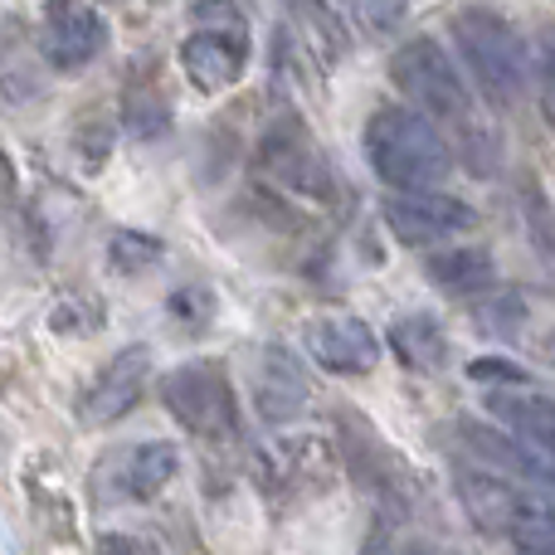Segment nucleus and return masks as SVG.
<instances>
[{"mask_svg": "<svg viewBox=\"0 0 555 555\" xmlns=\"http://www.w3.org/2000/svg\"><path fill=\"white\" fill-rule=\"evenodd\" d=\"M365 162L395 191H439L453 171V152L434 117L414 107H380L365 122Z\"/></svg>", "mask_w": 555, "mask_h": 555, "instance_id": "f257e3e1", "label": "nucleus"}, {"mask_svg": "<svg viewBox=\"0 0 555 555\" xmlns=\"http://www.w3.org/2000/svg\"><path fill=\"white\" fill-rule=\"evenodd\" d=\"M453 39H459L473 78H478V88L492 103H521V98H527L531 54L512 20H502L498 10H488V5H468L453 15Z\"/></svg>", "mask_w": 555, "mask_h": 555, "instance_id": "f03ea898", "label": "nucleus"}, {"mask_svg": "<svg viewBox=\"0 0 555 555\" xmlns=\"http://www.w3.org/2000/svg\"><path fill=\"white\" fill-rule=\"evenodd\" d=\"M390 78H395V88H400L414 107H424V117L449 122V127H468L473 137H482L478 122H473L468 83H463L459 68H453V59L443 54L429 35H420V39H410V44L395 49Z\"/></svg>", "mask_w": 555, "mask_h": 555, "instance_id": "7ed1b4c3", "label": "nucleus"}, {"mask_svg": "<svg viewBox=\"0 0 555 555\" xmlns=\"http://www.w3.org/2000/svg\"><path fill=\"white\" fill-rule=\"evenodd\" d=\"M162 400L201 439H230L240 429V400L220 361H185L162 380Z\"/></svg>", "mask_w": 555, "mask_h": 555, "instance_id": "20e7f679", "label": "nucleus"}, {"mask_svg": "<svg viewBox=\"0 0 555 555\" xmlns=\"http://www.w3.org/2000/svg\"><path fill=\"white\" fill-rule=\"evenodd\" d=\"M385 224L410 249H439L473 230V210L443 191H400L385 201Z\"/></svg>", "mask_w": 555, "mask_h": 555, "instance_id": "39448f33", "label": "nucleus"}, {"mask_svg": "<svg viewBox=\"0 0 555 555\" xmlns=\"http://www.w3.org/2000/svg\"><path fill=\"white\" fill-rule=\"evenodd\" d=\"M152 385V346H122L113 361L98 365V375L88 380L83 400H78V420L83 424H113L132 410Z\"/></svg>", "mask_w": 555, "mask_h": 555, "instance_id": "423d86ee", "label": "nucleus"}, {"mask_svg": "<svg viewBox=\"0 0 555 555\" xmlns=\"http://www.w3.org/2000/svg\"><path fill=\"white\" fill-rule=\"evenodd\" d=\"M107 44V25L93 0H49L44 5V59L59 74L88 68Z\"/></svg>", "mask_w": 555, "mask_h": 555, "instance_id": "0eeeda50", "label": "nucleus"}, {"mask_svg": "<svg viewBox=\"0 0 555 555\" xmlns=\"http://www.w3.org/2000/svg\"><path fill=\"white\" fill-rule=\"evenodd\" d=\"M244 64H249V35H244L240 20H230V25H201L181 44V68L201 93H224V88H234Z\"/></svg>", "mask_w": 555, "mask_h": 555, "instance_id": "6e6552de", "label": "nucleus"}, {"mask_svg": "<svg viewBox=\"0 0 555 555\" xmlns=\"http://www.w3.org/2000/svg\"><path fill=\"white\" fill-rule=\"evenodd\" d=\"M302 341H307V356L332 375H365L380 361V336L361 317H317Z\"/></svg>", "mask_w": 555, "mask_h": 555, "instance_id": "1a4fd4ad", "label": "nucleus"}, {"mask_svg": "<svg viewBox=\"0 0 555 555\" xmlns=\"http://www.w3.org/2000/svg\"><path fill=\"white\" fill-rule=\"evenodd\" d=\"M488 410L502 420V429H512V439H521L531 453H541L546 463H555V395L541 390H492Z\"/></svg>", "mask_w": 555, "mask_h": 555, "instance_id": "9d476101", "label": "nucleus"}, {"mask_svg": "<svg viewBox=\"0 0 555 555\" xmlns=\"http://www.w3.org/2000/svg\"><path fill=\"white\" fill-rule=\"evenodd\" d=\"M254 400H259V414L269 424H283V420H297L307 404V375L283 346L263 351L259 361V375H254Z\"/></svg>", "mask_w": 555, "mask_h": 555, "instance_id": "9b49d317", "label": "nucleus"}, {"mask_svg": "<svg viewBox=\"0 0 555 555\" xmlns=\"http://www.w3.org/2000/svg\"><path fill=\"white\" fill-rule=\"evenodd\" d=\"M176 468H181V453H176V443L146 439V443H137V449L122 453L117 488H122V498H132V502H152L156 492H166V482L176 478Z\"/></svg>", "mask_w": 555, "mask_h": 555, "instance_id": "f8f14e48", "label": "nucleus"}, {"mask_svg": "<svg viewBox=\"0 0 555 555\" xmlns=\"http://www.w3.org/2000/svg\"><path fill=\"white\" fill-rule=\"evenodd\" d=\"M424 273L453 297H478L498 283V263H492L488 249H473V244H459V249H434Z\"/></svg>", "mask_w": 555, "mask_h": 555, "instance_id": "ddd939ff", "label": "nucleus"}, {"mask_svg": "<svg viewBox=\"0 0 555 555\" xmlns=\"http://www.w3.org/2000/svg\"><path fill=\"white\" fill-rule=\"evenodd\" d=\"M390 341H395V351H400L410 365H420V371L443 361V332H439V322H429V317H404V322L390 332Z\"/></svg>", "mask_w": 555, "mask_h": 555, "instance_id": "4468645a", "label": "nucleus"}, {"mask_svg": "<svg viewBox=\"0 0 555 555\" xmlns=\"http://www.w3.org/2000/svg\"><path fill=\"white\" fill-rule=\"evenodd\" d=\"M156 259H162V244H156V240H146V234H137V230L113 234V269L142 273L146 263H156Z\"/></svg>", "mask_w": 555, "mask_h": 555, "instance_id": "2eb2a0df", "label": "nucleus"}, {"mask_svg": "<svg viewBox=\"0 0 555 555\" xmlns=\"http://www.w3.org/2000/svg\"><path fill=\"white\" fill-rule=\"evenodd\" d=\"M404 15H410V0H356V20H361L365 29H375V35L400 29Z\"/></svg>", "mask_w": 555, "mask_h": 555, "instance_id": "dca6fc26", "label": "nucleus"}, {"mask_svg": "<svg viewBox=\"0 0 555 555\" xmlns=\"http://www.w3.org/2000/svg\"><path fill=\"white\" fill-rule=\"evenodd\" d=\"M468 380L492 385V390H517V385H527V371L512 365V361H502V356H482V361L468 365Z\"/></svg>", "mask_w": 555, "mask_h": 555, "instance_id": "f3484780", "label": "nucleus"}, {"mask_svg": "<svg viewBox=\"0 0 555 555\" xmlns=\"http://www.w3.org/2000/svg\"><path fill=\"white\" fill-rule=\"evenodd\" d=\"M527 220H531V240H537V254L546 259V269L555 273V210L546 201H537L531 195L527 201Z\"/></svg>", "mask_w": 555, "mask_h": 555, "instance_id": "a211bd4d", "label": "nucleus"}, {"mask_svg": "<svg viewBox=\"0 0 555 555\" xmlns=\"http://www.w3.org/2000/svg\"><path fill=\"white\" fill-rule=\"evenodd\" d=\"M551 83H555V49H551Z\"/></svg>", "mask_w": 555, "mask_h": 555, "instance_id": "6ab92c4d", "label": "nucleus"}, {"mask_svg": "<svg viewBox=\"0 0 555 555\" xmlns=\"http://www.w3.org/2000/svg\"><path fill=\"white\" fill-rule=\"evenodd\" d=\"M410 555H439V551H410Z\"/></svg>", "mask_w": 555, "mask_h": 555, "instance_id": "aec40b11", "label": "nucleus"}, {"mask_svg": "<svg viewBox=\"0 0 555 555\" xmlns=\"http://www.w3.org/2000/svg\"><path fill=\"white\" fill-rule=\"evenodd\" d=\"M551 351H555V341H551Z\"/></svg>", "mask_w": 555, "mask_h": 555, "instance_id": "412c9836", "label": "nucleus"}]
</instances>
